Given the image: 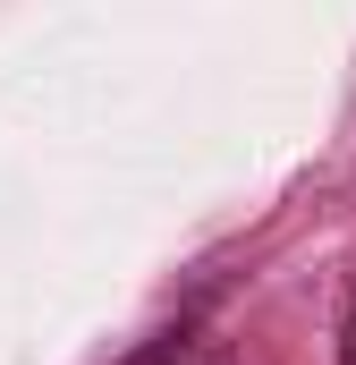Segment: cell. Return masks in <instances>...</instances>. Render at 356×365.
<instances>
[{
    "mask_svg": "<svg viewBox=\"0 0 356 365\" xmlns=\"http://www.w3.org/2000/svg\"><path fill=\"white\" fill-rule=\"evenodd\" d=\"M340 365H356V314H348V331H340Z\"/></svg>",
    "mask_w": 356,
    "mask_h": 365,
    "instance_id": "cell-1",
    "label": "cell"
},
{
    "mask_svg": "<svg viewBox=\"0 0 356 365\" xmlns=\"http://www.w3.org/2000/svg\"><path fill=\"white\" fill-rule=\"evenodd\" d=\"M204 365H221V357H204Z\"/></svg>",
    "mask_w": 356,
    "mask_h": 365,
    "instance_id": "cell-2",
    "label": "cell"
}]
</instances>
